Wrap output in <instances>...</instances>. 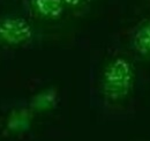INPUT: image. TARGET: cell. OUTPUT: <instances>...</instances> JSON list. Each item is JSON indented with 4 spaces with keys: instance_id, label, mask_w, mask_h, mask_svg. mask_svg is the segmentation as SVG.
I'll return each mask as SVG.
<instances>
[{
    "instance_id": "6da1fadb",
    "label": "cell",
    "mask_w": 150,
    "mask_h": 141,
    "mask_svg": "<svg viewBox=\"0 0 150 141\" xmlns=\"http://www.w3.org/2000/svg\"><path fill=\"white\" fill-rule=\"evenodd\" d=\"M135 83V70L125 57L112 59L104 68L102 75V93L113 103L121 102L131 95Z\"/></svg>"
},
{
    "instance_id": "7a4b0ae2",
    "label": "cell",
    "mask_w": 150,
    "mask_h": 141,
    "mask_svg": "<svg viewBox=\"0 0 150 141\" xmlns=\"http://www.w3.org/2000/svg\"><path fill=\"white\" fill-rule=\"evenodd\" d=\"M34 37L31 24L22 16L6 15L0 18V44L20 46L27 44Z\"/></svg>"
},
{
    "instance_id": "3957f363",
    "label": "cell",
    "mask_w": 150,
    "mask_h": 141,
    "mask_svg": "<svg viewBox=\"0 0 150 141\" xmlns=\"http://www.w3.org/2000/svg\"><path fill=\"white\" fill-rule=\"evenodd\" d=\"M31 8L38 18L57 20L65 12L66 5L62 0H30Z\"/></svg>"
},
{
    "instance_id": "277c9868",
    "label": "cell",
    "mask_w": 150,
    "mask_h": 141,
    "mask_svg": "<svg viewBox=\"0 0 150 141\" xmlns=\"http://www.w3.org/2000/svg\"><path fill=\"white\" fill-rule=\"evenodd\" d=\"M132 48L141 57H150V21L143 22L134 31Z\"/></svg>"
},
{
    "instance_id": "5b68a950",
    "label": "cell",
    "mask_w": 150,
    "mask_h": 141,
    "mask_svg": "<svg viewBox=\"0 0 150 141\" xmlns=\"http://www.w3.org/2000/svg\"><path fill=\"white\" fill-rule=\"evenodd\" d=\"M33 116H34V111L30 108L16 109L12 111V113L7 119V128L13 133L24 132L30 128Z\"/></svg>"
},
{
    "instance_id": "8992f818",
    "label": "cell",
    "mask_w": 150,
    "mask_h": 141,
    "mask_svg": "<svg viewBox=\"0 0 150 141\" xmlns=\"http://www.w3.org/2000/svg\"><path fill=\"white\" fill-rule=\"evenodd\" d=\"M58 103V91L54 88L44 89L36 94L30 102L29 108L34 112H44L52 110Z\"/></svg>"
},
{
    "instance_id": "52a82bcc",
    "label": "cell",
    "mask_w": 150,
    "mask_h": 141,
    "mask_svg": "<svg viewBox=\"0 0 150 141\" xmlns=\"http://www.w3.org/2000/svg\"><path fill=\"white\" fill-rule=\"evenodd\" d=\"M86 0H62V2L68 7H79L81 6Z\"/></svg>"
}]
</instances>
